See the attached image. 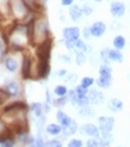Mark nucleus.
I'll return each mask as SVG.
<instances>
[{"label": "nucleus", "instance_id": "ea45409f", "mask_svg": "<svg viewBox=\"0 0 130 147\" xmlns=\"http://www.w3.org/2000/svg\"><path fill=\"white\" fill-rule=\"evenodd\" d=\"M82 11L84 16H90V15H92V12H93V8H92L90 5H84L82 7Z\"/></svg>", "mask_w": 130, "mask_h": 147}, {"label": "nucleus", "instance_id": "f3484780", "mask_svg": "<svg viewBox=\"0 0 130 147\" xmlns=\"http://www.w3.org/2000/svg\"><path fill=\"white\" fill-rule=\"evenodd\" d=\"M0 147H17V142L12 131L0 136Z\"/></svg>", "mask_w": 130, "mask_h": 147}, {"label": "nucleus", "instance_id": "dca6fc26", "mask_svg": "<svg viewBox=\"0 0 130 147\" xmlns=\"http://www.w3.org/2000/svg\"><path fill=\"white\" fill-rule=\"evenodd\" d=\"M55 118H56V121L62 126L63 129H65L66 127H69V126L73 123V120H74L71 116H69L65 111L61 110V109H59V110L56 111Z\"/></svg>", "mask_w": 130, "mask_h": 147}, {"label": "nucleus", "instance_id": "5701e85b", "mask_svg": "<svg viewBox=\"0 0 130 147\" xmlns=\"http://www.w3.org/2000/svg\"><path fill=\"white\" fill-rule=\"evenodd\" d=\"M44 135H45L44 131H37L33 144L28 147H46V139H45Z\"/></svg>", "mask_w": 130, "mask_h": 147}, {"label": "nucleus", "instance_id": "79ce46f5", "mask_svg": "<svg viewBox=\"0 0 130 147\" xmlns=\"http://www.w3.org/2000/svg\"><path fill=\"white\" fill-rule=\"evenodd\" d=\"M67 74H69V72H67L66 69H59V70H57V72H56V75L59 78H61V79H64Z\"/></svg>", "mask_w": 130, "mask_h": 147}, {"label": "nucleus", "instance_id": "20e7f679", "mask_svg": "<svg viewBox=\"0 0 130 147\" xmlns=\"http://www.w3.org/2000/svg\"><path fill=\"white\" fill-rule=\"evenodd\" d=\"M98 127L100 130L101 135L106 134H112L115 125H116V119L112 116H100L98 118Z\"/></svg>", "mask_w": 130, "mask_h": 147}, {"label": "nucleus", "instance_id": "49530a36", "mask_svg": "<svg viewBox=\"0 0 130 147\" xmlns=\"http://www.w3.org/2000/svg\"><path fill=\"white\" fill-rule=\"evenodd\" d=\"M80 1H85V0H80Z\"/></svg>", "mask_w": 130, "mask_h": 147}, {"label": "nucleus", "instance_id": "393cba45", "mask_svg": "<svg viewBox=\"0 0 130 147\" xmlns=\"http://www.w3.org/2000/svg\"><path fill=\"white\" fill-rule=\"evenodd\" d=\"M79 116L82 117V118H93L95 116V110L93 107L90 106H86V107H82V108H79Z\"/></svg>", "mask_w": 130, "mask_h": 147}, {"label": "nucleus", "instance_id": "473e14b6", "mask_svg": "<svg viewBox=\"0 0 130 147\" xmlns=\"http://www.w3.org/2000/svg\"><path fill=\"white\" fill-rule=\"evenodd\" d=\"M86 61H88V57H86V54L85 53L79 52V53L75 54V63H76V65L82 66V65H84L86 63Z\"/></svg>", "mask_w": 130, "mask_h": 147}, {"label": "nucleus", "instance_id": "a878e982", "mask_svg": "<svg viewBox=\"0 0 130 147\" xmlns=\"http://www.w3.org/2000/svg\"><path fill=\"white\" fill-rule=\"evenodd\" d=\"M67 93H69V89H67V86H64V84H57L53 89V94L56 98L67 97Z\"/></svg>", "mask_w": 130, "mask_h": 147}, {"label": "nucleus", "instance_id": "c03bdc74", "mask_svg": "<svg viewBox=\"0 0 130 147\" xmlns=\"http://www.w3.org/2000/svg\"><path fill=\"white\" fill-rule=\"evenodd\" d=\"M0 19H2V13H1V11H0Z\"/></svg>", "mask_w": 130, "mask_h": 147}, {"label": "nucleus", "instance_id": "f704fd0d", "mask_svg": "<svg viewBox=\"0 0 130 147\" xmlns=\"http://www.w3.org/2000/svg\"><path fill=\"white\" fill-rule=\"evenodd\" d=\"M75 92H76V94L80 96V97H86L88 93H89V89L84 88V86H81V84H77V86H75Z\"/></svg>", "mask_w": 130, "mask_h": 147}, {"label": "nucleus", "instance_id": "aec40b11", "mask_svg": "<svg viewBox=\"0 0 130 147\" xmlns=\"http://www.w3.org/2000/svg\"><path fill=\"white\" fill-rule=\"evenodd\" d=\"M69 15H70V18L73 22L80 20L83 16L82 7H80L77 5H72L71 7L69 8Z\"/></svg>", "mask_w": 130, "mask_h": 147}, {"label": "nucleus", "instance_id": "2eb2a0df", "mask_svg": "<svg viewBox=\"0 0 130 147\" xmlns=\"http://www.w3.org/2000/svg\"><path fill=\"white\" fill-rule=\"evenodd\" d=\"M28 111L32 115L34 119H38L45 115L44 112V106L42 102H30L28 105Z\"/></svg>", "mask_w": 130, "mask_h": 147}, {"label": "nucleus", "instance_id": "b1692460", "mask_svg": "<svg viewBox=\"0 0 130 147\" xmlns=\"http://www.w3.org/2000/svg\"><path fill=\"white\" fill-rule=\"evenodd\" d=\"M126 44H127V40L123 35H117V36H115L113 40H112L113 49H118V51H122L126 47Z\"/></svg>", "mask_w": 130, "mask_h": 147}, {"label": "nucleus", "instance_id": "a18cd8bd", "mask_svg": "<svg viewBox=\"0 0 130 147\" xmlns=\"http://www.w3.org/2000/svg\"><path fill=\"white\" fill-rule=\"evenodd\" d=\"M95 2H101V1H102V0H94Z\"/></svg>", "mask_w": 130, "mask_h": 147}, {"label": "nucleus", "instance_id": "6e6552de", "mask_svg": "<svg viewBox=\"0 0 130 147\" xmlns=\"http://www.w3.org/2000/svg\"><path fill=\"white\" fill-rule=\"evenodd\" d=\"M3 89H5V91L7 92V94L9 96L10 99L19 98L20 94H22V86L16 80H9V81H7L5 86H3Z\"/></svg>", "mask_w": 130, "mask_h": 147}, {"label": "nucleus", "instance_id": "c756f323", "mask_svg": "<svg viewBox=\"0 0 130 147\" xmlns=\"http://www.w3.org/2000/svg\"><path fill=\"white\" fill-rule=\"evenodd\" d=\"M95 83V80L92 78V76H83L82 79H81V81H80V84L83 86L84 88H86V89H91L92 86Z\"/></svg>", "mask_w": 130, "mask_h": 147}, {"label": "nucleus", "instance_id": "412c9836", "mask_svg": "<svg viewBox=\"0 0 130 147\" xmlns=\"http://www.w3.org/2000/svg\"><path fill=\"white\" fill-rule=\"evenodd\" d=\"M112 82H113L112 76H99V78L95 80L96 86H99L100 89H103V90L109 89L110 86H112Z\"/></svg>", "mask_w": 130, "mask_h": 147}, {"label": "nucleus", "instance_id": "f257e3e1", "mask_svg": "<svg viewBox=\"0 0 130 147\" xmlns=\"http://www.w3.org/2000/svg\"><path fill=\"white\" fill-rule=\"evenodd\" d=\"M51 36V29H49V24L46 17L40 16L38 18H36L34 24H33V39L32 43L35 44L36 46L44 43L45 40H47Z\"/></svg>", "mask_w": 130, "mask_h": 147}, {"label": "nucleus", "instance_id": "a19ab883", "mask_svg": "<svg viewBox=\"0 0 130 147\" xmlns=\"http://www.w3.org/2000/svg\"><path fill=\"white\" fill-rule=\"evenodd\" d=\"M81 34H82V36L84 37V39H90L92 35H91V32H90V26L89 27H84L82 29V32H81Z\"/></svg>", "mask_w": 130, "mask_h": 147}, {"label": "nucleus", "instance_id": "423d86ee", "mask_svg": "<svg viewBox=\"0 0 130 147\" xmlns=\"http://www.w3.org/2000/svg\"><path fill=\"white\" fill-rule=\"evenodd\" d=\"M79 133L82 136H86L88 138H99L101 136L98 125L93 123H85L80 125Z\"/></svg>", "mask_w": 130, "mask_h": 147}, {"label": "nucleus", "instance_id": "cd10ccee", "mask_svg": "<svg viewBox=\"0 0 130 147\" xmlns=\"http://www.w3.org/2000/svg\"><path fill=\"white\" fill-rule=\"evenodd\" d=\"M98 72H99V76H112L113 70H112V67L110 66V64H103V63H102V64L99 66Z\"/></svg>", "mask_w": 130, "mask_h": 147}, {"label": "nucleus", "instance_id": "37998d69", "mask_svg": "<svg viewBox=\"0 0 130 147\" xmlns=\"http://www.w3.org/2000/svg\"><path fill=\"white\" fill-rule=\"evenodd\" d=\"M73 1L74 0H61V3L64 7H71L72 5H73Z\"/></svg>", "mask_w": 130, "mask_h": 147}, {"label": "nucleus", "instance_id": "4be33fe9", "mask_svg": "<svg viewBox=\"0 0 130 147\" xmlns=\"http://www.w3.org/2000/svg\"><path fill=\"white\" fill-rule=\"evenodd\" d=\"M79 128H80V125L76 123L75 120H73V123H72L69 127H66L65 129H63V134H62V135L64 136L65 138H67V137H73L75 134L79 133Z\"/></svg>", "mask_w": 130, "mask_h": 147}, {"label": "nucleus", "instance_id": "39448f33", "mask_svg": "<svg viewBox=\"0 0 130 147\" xmlns=\"http://www.w3.org/2000/svg\"><path fill=\"white\" fill-rule=\"evenodd\" d=\"M33 66H34V59L29 55V53H25L23 55L22 65H20V74L24 80L32 79Z\"/></svg>", "mask_w": 130, "mask_h": 147}, {"label": "nucleus", "instance_id": "2f4dec72", "mask_svg": "<svg viewBox=\"0 0 130 147\" xmlns=\"http://www.w3.org/2000/svg\"><path fill=\"white\" fill-rule=\"evenodd\" d=\"M63 140L57 137V138H51L46 140V147H63Z\"/></svg>", "mask_w": 130, "mask_h": 147}, {"label": "nucleus", "instance_id": "4c0bfd02", "mask_svg": "<svg viewBox=\"0 0 130 147\" xmlns=\"http://www.w3.org/2000/svg\"><path fill=\"white\" fill-rule=\"evenodd\" d=\"M59 62H62V63H64V64H70L72 62V59L70 55H67V54H59Z\"/></svg>", "mask_w": 130, "mask_h": 147}, {"label": "nucleus", "instance_id": "c9c22d12", "mask_svg": "<svg viewBox=\"0 0 130 147\" xmlns=\"http://www.w3.org/2000/svg\"><path fill=\"white\" fill-rule=\"evenodd\" d=\"M85 147H100L99 138H88L84 143Z\"/></svg>", "mask_w": 130, "mask_h": 147}, {"label": "nucleus", "instance_id": "7ed1b4c3", "mask_svg": "<svg viewBox=\"0 0 130 147\" xmlns=\"http://www.w3.org/2000/svg\"><path fill=\"white\" fill-rule=\"evenodd\" d=\"M63 43L65 45V47L69 49L70 52L73 53H79V52H83V53H91L92 52V47L90 45H88L84 40H82L81 38L76 39V40H64Z\"/></svg>", "mask_w": 130, "mask_h": 147}, {"label": "nucleus", "instance_id": "de8ad7c7", "mask_svg": "<svg viewBox=\"0 0 130 147\" xmlns=\"http://www.w3.org/2000/svg\"><path fill=\"white\" fill-rule=\"evenodd\" d=\"M118 147H122V146H118Z\"/></svg>", "mask_w": 130, "mask_h": 147}, {"label": "nucleus", "instance_id": "0eeeda50", "mask_svg": "<svg viewBox=\"0 0 130 147\" xmlns=\"http://www.w3.org/2000/svg\"><path fill=\"white\" fill-rule=\"evenodd\" d=\"M16 142H17V146L18 147H28L30 146L35 139V136L30 133L29 129H26L23 131H19L17 134H13Z\"/></svg>", "mask_w": 130, "mask_h": 147}, {"label": "nucleus", "instance_id": "58836bf2", "mask_svg": "<svg viewBox=\"0 0 130 147\" xmlns=\"http://www.w3.org/2000/svg\"><path fill=\"white\" fill-rule=\"evenodd\" d=\"M64 79H65V82H66V83H74V82L77 80V75L74 73L67 74Z\"/></svg>", "mask_w": 130, "mask_h": 147}, {"label": "nucleus", "instance_id": "f8f14e48", "mask_svg": "<svg viewBox=\"0 0 130 147\" xmlns=\"http://www.w3.org/2000/svg\"><path fill=\"white\" fill-rule=\"evenodd\" d=\"M3 66L6 67V70L9 72V73H17L18 72V69H19V63H18V60L11 55H7L3 60Z\"/></svg>", "mask_w": 130, "mask_h": 147}, {"label": "nucleus", "instance_id": "1a4fd4ad", "mask_svg": "<svg viewBox=\"0 0 130 147\" xmlns=\"http://www.w3.org/2000/svg\"><path fill=\"white\" fill-rule=\"evenodd\" d=\"M62 36L64 40H76L81 36V29L77 26L65 27L62 32Z\"/></svg>", "mask_w": 130, "mask_h": 147}, {"label": "nucleus", "instance_id": "e433bc0d", "mask_svg": "<svg viewBox=\"0 0 130 147\" xmlns=\"http://www.w3.org/2000/svg\"><path fill=\"white\" fill-rule=\"evenodd\" d=\"M9 96L7 94V92L5 91V89L0 88V106H3L8 100H9Z\"/></svg>", "mask_w": 130, "mask_h": 147}, {"label": "nucleus", "instance_id": "72a5a7b5", "mask_svg": "<svg viewBox=\"0 0 130 147\" xmlns=\"http://www.w3.org/2000/svg\"><path fill=\"white\" fill-rule=\"evenodd\" d=\"M66 147H84V142H83L82 139H80V138L73 137V138H71L67 142Z\"/></svg>", "mask_w": 130, "mask_h": 147}, {"label": "nucleus", "instance_id": "f03ea898", "mask_svg": "<svg viewBox=\"0 0 130 147\" xmlns=\"http://www.w3.org/2000/svg\"><path fill=\"white\" fill-rule=\"evenodd\" d=\"M8 8H9V13L19 22L24 20L25 17L30 12L25 0H9Z\"/></svg>", "mask_w": 130, "mask_h": 147}, {"label": "nucleus", "instance_id": "ddd939ff", "mask_svg": "<svg viewBox=\"0 0 130 147\" xmlns=\"http://www.w3.org/2000/svg\"><path fill=\"white\" fill-rule=\"evenodd\" d=\"M90 32L91 35L94 38H100L102 37L106 32V25L103 22H95L90 26Z\"/></svg>", "mask_w": 130, "mask_h": 147}, {"label": "nucleus", "instance_id": "9d476101", "mask_svg": "<svg viewBox=\"0 0 130 147\" xmlns=\"http://www.w3.org/2000/svg\"><path fill=\"white\" fill-rule=\"evenodd\" d=\"M110 13L115 18H121L126 13V5L122 1H112L110 5Z\"/></svg>", "mask_w": 130, "mask_h": 147}, {"label": "nucleus", "instance_id": "7c9ffc66", "mask_svg": "<svg viewBox=\"0 0 130 147\" xmlns=\"http://www.w3.org/2000/svg\"><path fill=\"white\" fill-rule=\"evenodd\" d=\"M67 102H69V98H67V97H63V98H55V99H53V107L61 109V108L65 107Z\"/></svg>", "mask_w": 130, "mask_h": 147}, {"label": "nucleus", "instance_id": "a211bd4d", "mask_svg": "<svg viewBox=\"0 0 130 147\" xmlns=\"http://www.w3.org/2000/svg\"><path fill=\"white\" fill-rule=\"evenodd\" d=\"M106 107L111 112L118 113L123 109V102H122V100H120L118 98H112L108 101Z\"/></svg>", "mask_w": 130, "mask_h": 147}, {"label": "nucleus", "instance_id": "09e8293b", "mask_svg": "<svg viewBox=\"0 0 130 147\" xmlns=\"http://www.w3.org/2000/svg\"><path fill=\"white\" fill-rule=\"evenodd\" d=\"M45 1H47V0H45Z\"/></svg>", "mask_w": 130, "mask_h": 147}, {"label": "nucleus", "instance_id": "9b49d317", "mask_svg": "<svg viewBox=\"0 0 130 147\" xmlns=\"http://www.w3.org/2000/svg\"><path fill=\"white\" fill-rule=\"evenodd\" d=\"M44 133L45 135L49 136L52 138H57L63 134V128L59 123H49L46 125Z\"/></svg>", "mask_w": 130, "mask_h": 147}, {"label": "nucleus", "instance_id": "c85d7f7f", "mask_svg": "<svg viewBox=\"0 0 130 147\" xmlns=\"http://www.w3.org/2000/svg\"><path fill=\"white\" fill-rule=\"evenodd\" d=\"M10 131H11V129L9 127V123L6 121V119L2 116H0V136L6 135Z\"/></svg>", "mask_w": 130, "mask_h": 147}, {"label": "nucleus", "instance_id": "bb28decb", "mask_svg": "<svg viewBox=\"0 0 130 147\" xmlns=\"http://www.w3.org/2000/svg\"><path fill=\"white\" fill-rule=\"evenodd\" d=\"M100 147H110L113 143V135L112 134H106L99 137Z\"/></svg>", "mask_w": 130, "mask_h": 147}, {"label": "nucleus", "instance_id": "4468645a", "mask_svg": "<svg viewBox=\"0 0 130 147\" xmlns=\"http://www.w3.org/2000/svg\"><path fill=\"white\" fill-rule=\"evenodd\" d=\"M88 98L90 100V105H93V106H96V105H101L104 102V94L96 90V89H90L89 90V93H88Z\"/></svg>", "mask_w": 130, "mask_h": 147}, {"label": "nucleus", "instance_id": "6ab92c4d", "mask_svg": "<svg viewBox=\"0 0 130 147\" xmlns=\"http://www.w3.org/2000/svg\"><path fill=\"white\" fill-rule=\"evenodd\" d=\"M108 55L110 63H122L123 62V54L121 51L116 49H108Z\"/></svg>", "mask_w": 130, "mask_h": 147}]
</instances>
